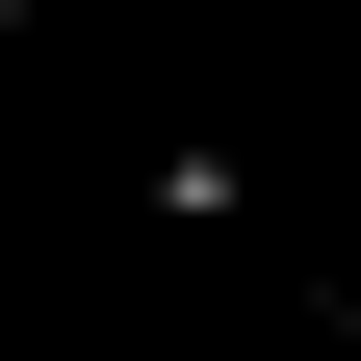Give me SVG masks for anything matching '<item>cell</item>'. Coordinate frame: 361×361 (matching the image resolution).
<instances>
[{
  "label": "cell",
  "mask_w": 361,
  "mask_h": 361,
  "mask_svg": "<svg viewBox=\"0 0 361 361\" xmlns=\"http://www.w3.org/2000/svg\"><path fill=\"white\" fill-rule=\"evenodd\" d=\"M0 78H26V0H0Z\"/></svg>",
  "instance_id": "1"
}]
</instances>
